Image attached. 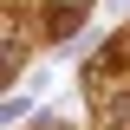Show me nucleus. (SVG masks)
Here are the masks:
<instances>
[{
	"mask_svg": "<svg viewBox=\"0 0 130 130\" xmlns=\"http://www.w3.org/2000/svg\"><path fill=\"white\" fill-rule=\"evenodd\" d=\"M46 130H65V124H46Z\"/></svg>",
	"mask_w": 130,
	"mask_h": 130,
	"instance_id": "f257e3e1",
	"label": "nucleus"
}]
</instances>
